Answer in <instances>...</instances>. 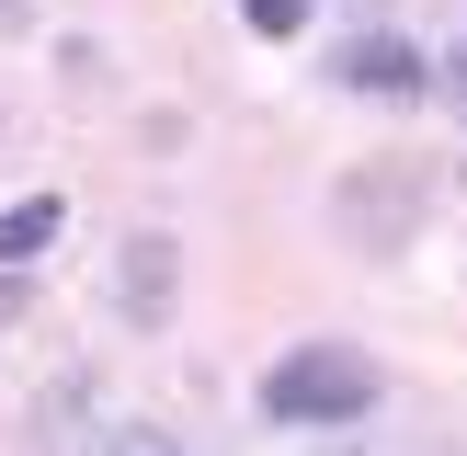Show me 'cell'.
I'll list each match as a JSON object with an SVG mask.
<instances>
[{
	"label": "cell",
	"mask_w": 467,
	"mask_h": 456,
	"mask_svg": "<svg viewBox=\"0 0 467 456\" xmlns=\"http://www.w3.org/2000/svg\"><path fill=\"white\" fill-rule=\"evenodd\" d=\"M263 410L274 422H365L377 410V365L354 342H308V354H285L263 377Z\"/></svg>",
	"instance_id": "6da1fadb"
},
{
	"label": "cell",
	"mask_w": 467,
	"mask_h": 456,
	"mask_svg": "<svg viewBox=\"0 0 467 456\" xmlns=\"http://www.w3.org/2000/svg\"><path fill=\"white\" fill-rule=\"evenodd\" d=\"M331 217H342L354 251H400L410 228H422V171H410V160H365V171H342Z\"/></svg>",
	"instance_id": "7a4b0ae2"
},
{
	"label": "cell",
	"mask_w": 467,
	"mask_h": 456,
	"mask_svg": "<svg viewBox=\"0 0 467 456\" xmlns=\"http://www.w3.org/2000/svg\"><path fill=\"white\" fill-rule=\"evenodd\" d=\"M171 308H182V240L137 228V240L114 251V319H126V331H160Z\"/></svg>",
	"instance_id": "3957f363"
},
{
	"label": "cell",
	"mask_w": 467,
	"mask_h": 456,
	"mask_svg": "<svg viewBox=\"0 0 467 456\" xmlns=\"http://www.w3.org/2000/svg\"><path fill=\"white\" fill-rule=\"evenodd\" d=\"M342 91H354V103H422V46H400V35H354L342 46Z\"/></svg>",
	"instance_id": "277c9868"
},
{
	"label": "cell",
	"mask_w": 467,
	"mask_h": 456,
	"mask_svg": "<svg viewBox=\"0 0 467 456\" xmlns=\"http://www.w3.org/2000/svg\"><path fill=\"white\" fill-rule=\"evenodd\" d=\"M46 240H57V194H35V205H12V217H0V263H35Z\"/></svg>",
	"instance_id": "5b68a950"
},
{
	"label": "cell",
	"mask_w": 467,
	"mask_h": 456,
	"mask_svg": "<svg viewBox=\"0 0 467 456\" xmlns=\"http://www.w3.org/2000/svg\"><path fill=\"white\" fill-rule=\"evenodd\" d=\"M91 456H182V445H171L160 422H103V433H91Z\"/></svg>",
	"instance_id": "8992f818"
},
{
	"label": "cell",
	"mask_w": 467,
	"mask_h": 456,
	"mask_svg": "<svg viewBox=\"0 0 467 456\" xmlns=\"http://www.w3.org/2000/svg\"><path fill=\"white\" fill-rule=\"evenodd\" d=\"M240 23L263 46H285V35H308V0H240Z\"/></svg>",
	"instance_id": "52a82bcc"
},
{
	"label": "cell",
	"mask_w": 467,
	"mask_h": 456,
	"mask_svg": "<svg viewBox=\"0 0 467 456\" xmlns=\"http://www.w3.org/2000/svg\"><path fill=\"white\" fill-rule=\"evenodd\" d=\"M445 91L467 103V23H456V46H445Z\"/></svg>",
	"instance_id": "ba28073f"
},
{
	"label": "cell",
	"mask_w": 467,
	"mask_h": 456,
	"mask_svg": "<svg viewBox=\"0 0 467 456\" xmlns=\"http://www.w3.org/2000/svg\"><path fill=\"white\" fill-rule=\"evenodd\" d=\"M23 23H35V0H0V35H23Z\"/></svg>",
	"instance_id": "9c48e42d"
},
{
	"label": "cell",
	"mask_w": 467,
	"mask_h": 456,
	"mask_svg": "<svg viewBox=\"0 0 467 456\" xmlns=\"http://www.w3.org/2000/svg\"><path fill=\"white\" fill-rule=\"evenodd\" d=\"M0 319H23V274H0Z\"/></svg>",
	"instance_id": "30bf717a"
}]
</instances>
